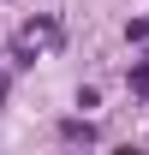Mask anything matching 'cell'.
Here are the masks:
<instances>
[{"instance_id": "3", "label": "cell", "mask_w": 149, "mask_h": 155, "mask_svg": "<svg viewBox=\"0 0 149 155\" xmlns=\"http://www.w3.org/2000/svg\"><path fill=\"white\" fill-rule=\"evenodd\" d=\"M125 84H131V96H143V101H149V60H131Z\"/></svg>"}, {"instance_id": "2", "label": "cell", "mask_w": 149, "mask_h": 155, "mask_svg": "<svg viewBox=\"0 0 149 155\" xmlns=\"http://www.w3.org/2000/svg\"><path fill=\"white\" fill-rule=\"evenodd\" d=\"M60 137H66V143H95V125H90V119H66Z\"/></svg>"}, {"instance_id": "1", "label": "cell", "mask_w": 149, "mask_h": 155, "mask_svg": "<svg viewBox=\"0 0 149 155\" xmlns=\"http://www.w3.org/2000/svg\"><path fill=\"white\" fill-rule=\"evenodd\" d=\"M54 42H60V24L54 18H30L18 30V42H12V48H18V66H30V60H36L42 48H54Z\"/></svg>"}]
</instances>
